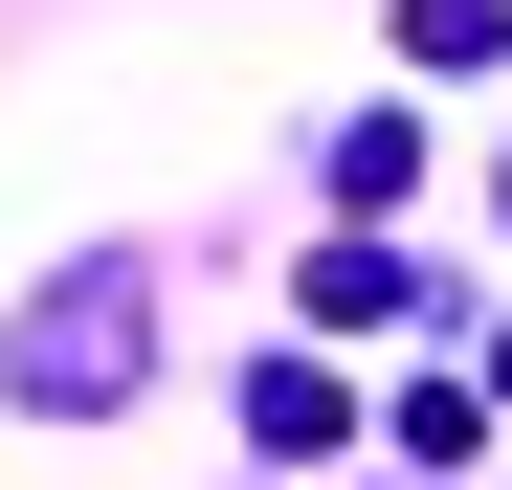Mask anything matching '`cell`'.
Masks as SVG:
<instances>
[{
	"mask_svg": "<svg viewBox=\"0 0 512 490\" xmlns=\"http://www.w3.org/2000/svg\"><path fill=\"white\" fill-rule=\"evenodd\" d=\"M0 401H23V424H112V401H134V268L23 290V335H0Z\"/></svg>",
	"mask_w": 512,
	"mask_h": 490,
	"instance_id": "cell-1",
	"label": "cell"
},
{
	"mask_svg": "<svg viewBox=\"0 0 512 490\" xmlns=\"http://www.w3.org/2000/svg\"><path fill=\"white\" fill-rule=\"evenodd\" d=\"M334 424H357V401H334L312 357H268V379H245V446H334Z\"/></svg>",
	"mask_w": 512,
	"mask_h": 490,
	"instance_id": "cell-2",
	"label": "cell"
},
{
	"mask_svg": "<svg viewBox=\"0 0 512 490\" xmlns=\"http://www.w3.org/2000/svg\"><path fill=\"white\" fill-rule=\"evenodd\" d=\"M512 45V0H401V67H490Z\"/></svg>",
	"mask_w": 512,
	"mask_h": 490,
	"instance_id": "cell-3",
	"label": "cell"
},
{
	"mask_svg": "<svg viewBox=\"0 0 512 490\" xmlns=\"http://www.w3.org/2000/svg\"><path fill=\"white\" fill-rule=\"evenodd\" d=\"M490 223H512V179H490Z\"/></svg>",
	"mask_w": 512,
	"mask_h": 490,
	"instance_id": "cell-4",
	"label": "cell"
},
{
	"mask_svg": "<svg viewBox=\"0 0 512 490\" xmlns=\"http://www.w3.org/2000/svg\"><path fill=\"white\" fill-rule=\"evenodd\" d=\"M490 401H512V357H490Z\"/></svg>",
	"mask_w": 512,
	"mask_h": 490,
	"instance_id": "cell-5",
	"label": "cell"
}]
</instances>
